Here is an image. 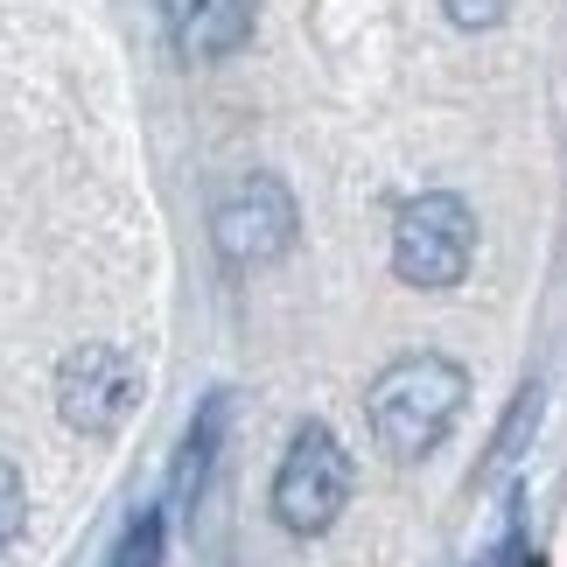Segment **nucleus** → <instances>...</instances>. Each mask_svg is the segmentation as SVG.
<instances>
[{
    "label": "nucleus",
    "instance_id": "obj_9",
    "mask_svg": "<svg viewBox=\"0 0 567 567\" xmlns=\"http://www.w3.org/2000/svg\"><path fill=\"white\" fill-rule=\"evenodd\" d=\"M168 560V512L162 505H141L134 518H126V533H120V547L105 567H162Z\"/></svg>",
    "mask_w": 567,
    "mask_h": 567
},
{
    "label": "nucleus",
    "instance_id": "obj_10",
    "mask_svg": "<svg viewBox=\"0 0 567 567\" xmlns=\"http://www.w3.org/2000/svg\"><path fill=\"white\" fill-rule=\"evenodd\" d=\"M21 526H29V491H21V470L0 455V554L21 539Z\"/></svg>",
    "mask_w": 567,
    "mask_h": 567
},
{
    "label": "nucleus",
    "instance_id": "obj_4",
    "mask_svg": "<svg viewBox=\"0 0 567 567\" xmlns=\"http://www.w3.org/2000/svg\"><path fill=\"white\" fill-rule=\"evenodd\" d=\"M141 406V364L113 351V343H78L56 364V413L78 434H113L126 427V413Z\"/></svg>",
    "mask_w": 567,
    "mask_h": 567
},
{
    "label": "nucleus",
    "instance_id": "obj_11",
    "mask_svg": "<svg viewBox=\"0 0 567 567\" xmlns=\"http://www.w3.org/2000/svg\"><path fill=\"white\" fill-rule=\"evenodd\" d=\"M442 14L455 29H497V21L512 14V0H442Z\"/></svg>",
    "mask_w": 567,
    "mask_h": 567
},
{
    "label": "nucleus",
    "instance_id": "obj_6",
    "mask_svg": "<svg viewBox=\"0 0 567 567\" xmlns=\"http://www.w3.org/2000/svg\"><path fill=\"white\" fill-rule=\"evenodd\" d=\"M225 413L231 400L225 392H204V406L189 413V434L176 442V463H168V491H176V505H196L217 470V449H225Z\"/></svg>",
    "mask_w": 567,
    "mask_h": 567
},
{
    "label": "nucleus",
    "instance_id": "obj_8",
    "mask_svg": "<svg viewBox=\"0 0 567 567\" xmlns=\"http://www.w3.org/2000/svg\"><path fill=\"white\" fill-rule=\"evenodd\" d=\"M539 413H547V385H518L512 392V406H505V421H497V434H491V449H484V476H497V470H512L518 455H526V442H533V427H539Z\"/></svg>",
    "mask_w": 567,
    "mask_h": 567
},
{
    "label": "nucleus",
    "instance_id": "obj_5",
    "mask_svg": "<svg viewBox=\"0 0 567 567\" xmlns=\"http://www.w3.org/2000/svg\"><path fill=\"white\" fill-rule=\"evenodd\" d=\"M301 217H295V196L280 176H246L217 196V217H210V238L217 252L238 259V267H259V259H280L295 246Z\"/></svg>",
    "mask_w": 567,
    "mask_h": 567
},
{
    "label": "nucleus",
    "instance_id": "obj_3",
    "mask_svg": "<svg viewBox=\"0 0 567 567\" xmlns=\"http://www.w3.org/2000/svg\"><path fill=\"white\" fill-rule=\"evenodd\" d=\"M476 259V210L455 189H421L392 217V274L406 288H455Z\"/></svg>",
    "mask_w": 567,
    "mask_h": 567
},
{
    "label": "nucleus",
    "instance_id": "obj_7",
    "mask_svg": "<svg viewBox=\"0 0 567 567\" xmlns=\"http://www.w3.org/2000/svg\"><path fill=\"white\" fill-rule=\"evenodd\" d=\"M176 29L189 56L217 63L252 42V0H176Z\"/></svg>",
    "mask_w": 567,
    "mask_h": 567
},
{
    "label": "nucleus",
    "instance_id": "obj_2",
    "mask_svg": "<svg viewBox=\"0 0 567 567\" xmlns=\"http://www.w3.org/2000/svg\"><path fill=\"white\" fill-rule=\"evenodd\" d=\"M351 484H358V470H351V449L337 442V427L301 421L288 434V449H280V470H274L280 533H295V539L330 533L343 518V505H351Z\"/></svg>",
    "mask_w": 567,
    "mask_h": 567
},
{
    "label": "nucleus",
    "instance_id": "obj_1",
    "mask_svg": "<svg viewBox=\"0 0 567 567\" xmlns=\"http://www.w3.org/2000/svg\"><path fill=\"white\" fill-rule=\"evenodd\" d=\"M470 406V372L442 351H413L392 358L385 372L364 392V413H372V434L392 463H421L449 442L455 413Z\"/></svg>",
    "mask_w": 567,
    "mask_h": 567
}]
</instances>
